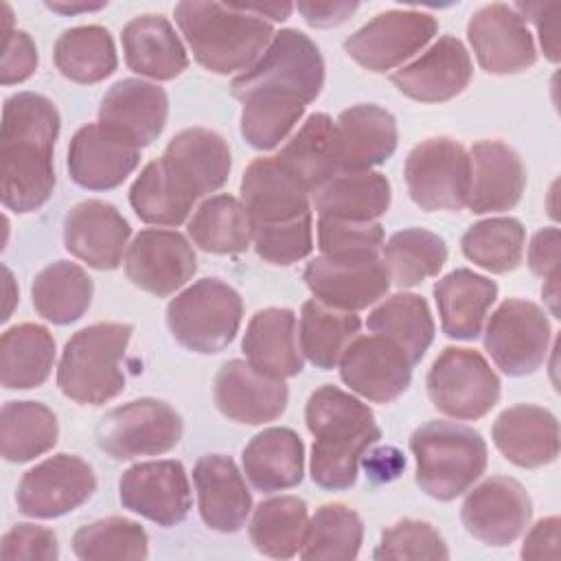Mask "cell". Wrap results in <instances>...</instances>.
<instances>
[{"label":"cell","mask_w":561,"mask_h":561,"mask_svg":"<svg viewBox=\"0 0 561 561\" xmlns=\"http://www.w3.org/2000/svg\"><path fill=\"white\" fill-rule=\"evenodd\" d=\"M59 112L42 94L18 92L4 101L0 129L2 204L13 213L44 206L55 188L53 149Z\"/></svg>","instance_id":"1"},{"label":"cell","mask_w":561,"mask_h":561,"mask_svg":"<svg viewBox=\"0 0 561 561\" xmlns=\"http://www.w3.org/2000/svg\"><path fill=\"white\" fill-rule=\"evenodd\" d=\"M305 421L313 434L311 480L327 491L351 489L362 456L381 438L370 408L337 386H322L311 392Z\"/></svg>","instance_id":"2"},{"label":"cell","mask_w":561,"mask_h":561,"mask_svg":"<svg viewBox=\"0 0 561 561\" xmlns=\"http://www.w3.org/2000/svg\"><path fill=\"white\" fill-rule=\"evenodd\" d=\"M173 15L195 61L215 75L245 72L274 37L245 2H178Z\"/></svg>","instance_id":"3"},{"label":"cell","mask_w":561,"mask_h":561,"mask_svg":"<svg viewBox=\"0 0 561 561\" xmlns=\"http://www.w3.org/2000/svg\"><path fill=\"white\" fill-rule=\"evenodd\" d=\"M134 327L123 322H96L77 331L64 346L57 386L64 397L81 405H101L125 388L121 359L125 357Z\"/></svg>","instance_id":"4"},{"label":"cell","mask_w":561,"mask_h":561,"mask_svg":"<svg viewBox=\"0 0 561 561\" xmlns=\"http://www.w3.org/2000/svg\"><path fill=\"white\" fill-rule=\"evenodd\" d=\"M416 484L430 497L449 502L462 495L486 469V443L467 425L430 421L410 436Z\"/></svg>","instance_id":"5"},{"label":"cell","mask_w":561,"mask_h":561,"mask_svg":"<svg viewBox=\"0 0 561 561\" xmlns=\"http://www.w3.org/2000/svg\"><path fill=\"white\" fill-rule=\"evenodd\" d=\"M322 85L324 61L320 48L302 31L283 28L274 33L263 55L232 79L230 92L234 99L250 92H278L307 105L318 99Z\"/></svg>","instance_id":"6"},{"label":"cell","mask_w":561,"mask_h":561,"mask_svg":"<svg viewBox=\"0 0 561 561\" xmlns=\"http://www.w3.org/2000/svg\"><path fill=\"white\" fill-rule=\"evenodd\" d=\"M243 302L237 289L219 278H202L180 291L167 307L171 335L193 353H219L237 335Z\"/></svg>","instance_id":"7"},{"label":"cell","mask_w":561,"mask_h":561,"mask_svg":"<svg viewBox=\"0 0 561 561\" xmlns=\"http://www.w3.org/2000/svg\"><path fill=\"white\" fill-rule=\"evenodd\" d=\"M427 394L438 412L476 421L497 403L500 377L478 351L447 346L427 373Z\"/></svg>","instance_id":"8"},{"label":"cell","mask_w":561,"mask_h":561,"mask_svg":"<svg viewBox=\"0 0 561 561\" xmlns=\"http://www.w3.org/2000/svg\"><path fill=\"white\" fill-rule=\"evenodd\" d=\"M182 416L160 399H136L110 410L96 425V445L116 460L171 451L182 438Z\"/></svg>","instance_id":"9"},{"label":"cell","mask_w":561,"mask_h":561,"mask_svg":"<svg viewBox=\"0 0 561 561\" xmlns=\"http://www.w3.org/2000/svg\"><path fill=\"white\" fill-rule=\"evenodd\" d=\"M403 175L412 202L427 213L467 206L471 160L454 138L436 136L419 142L405 158Z\"/></svg>","instance_id":"10"},{"label":"cell","mask_w":561,"mask_h":561,"mask_svg":"<svg viewBox=\"0 0 561 561\" xmlns=\"http://www.w3.org/2000/svg\"><path fill=\"white\" fill-rule=\"evenodd\" d=\"M158 164L169 186L193 208L199 197L228 182L232 156L226 138L217 131L188 127L169 140Z\"/></svg>","instance_id":"11"},{"label":"cell","mask_w":561,"mask_h":561,"mask_svg":"<svg viewBox=\"0 0 561 561\" xmlns=\"http://www.w3.org/2000/svg\"><path fill=\"white\" fill-rule=\"evenodd\" d=\"M550 333V322L535 302L508 298L486 322L484 348L502 373L524 377L546 362Z\"/></svg>","instance_id":"12"},{"label":"cell","mask_w":561,"mask_h":561,"mask_svg":"<svg viewBox=\"0 0 561 561\" xmlns=\"http://www.w3.org/2000/svg\"><path fill=\"white\" fill-rule=\"evenodd\" d=\"M436 31V18L425 11L390 9L346 37L344 50L362 68L386 72L425 48Z\"/></svg>","instance_id":"13"},{"label":"cell","mask_w":561,"mask_h":561,"mask_svg":"<svg viewBox=\"0 0 561 561\" xmlns=\"http://www.w3.org/2000/svg\"><path fill=\"white\" fill-rule=\"evenodd\" d=\"M96 478L79 456L57 454L28 469L15 491L18 511L26 517H61L92 497Z\"/></svg>","instance_id":"14"},{"label":"cell","mask_w":561,"mask_h":561,"mask_svg":"<svg viewBox=\"0 0 561 561\" xmlns=\"http://www.w3.org/2000/svg\"><path fill=\"white\" fill-rule=\"evenodd\" d=\"M460 517L471 537L484 546L502 548L526 530L533 517V502L515 478L493 476L469 491Z\"/></svg>","instance_id":"15"},{"label":"cell","mask_w":561,"mask_h":561,"mask_svg":"<svg viewBox=\"0 0 561 561\" xmlns=\"http://www.w3.org/2000/svg\"><path fill=\"white\" fill-rule=\"evenodd\" d=\"M467 39L478 64L491 75H515L537 61L533 33L513 4L478 9L467 24Z\"/></svg>","instance_id":"16"},{"label":"cell","mask_w":561,"mask_h":561,"mask_svg":"<svg viewBox=\"0 0 561 561\" xmlns=\"http://www.w3.org/2000/svg\"><path fill=\"white\" fill-rule=\"evenodd\" d=\"M123 265L136 287L153 296H171L193 278L197 259L180 232L147 228L127 245Z\"/></svg>","instance_id":"17"},{"label":"cell","mask_w":561,"mask_h":561,"mask_svg":"<svg viewBox=\"0 0 561 561\" xmlns=\"http://www.w3.org/2000/svg\"><path fill=\"white\" fill-rule=\"evenodd\" d=\"M412 362L383 335H357L340 359L342 381L373 403L401 397L412 379Z\"/></svg>","instance_id":"18"},{"label":"cell","mask_w":561,"mask_h":561,"mask_svg":"<svg viewBox=\"0 0 561 561\" xmlns=\"http://www.w3.org/2000/svg\"><path fill=\"white\" fill-rule=\"evenodd\" d=\"M121 504L158 526H175L191 511V484L182 462L151 460L129 467L118 482Z\"/></svg>","instance_id":"19"},{"label":"cell","mask_w":561,"mask_h":561,"mask_svg":"<svg viewBox=\"0 0 561 561\" xmlns=\"http://www.w3.org/2000/svg\"><path fill=\"white\" fill-rule=\"evenodd\" d=\"M169 114L167 92L142 79L114 83L99 105V125L127 145L142 149L164 129Z\"/></svg>","instance_id":"20"},{"label":"cell","mask_w":561,"mask_h":561,"mask_svg":"<svg viewBox=\"0 0 561 561\" xmlns=\"http://www.w3.org/2000/svg\"><path fill=\"white\" fill-rule=\"evenodd\" d=\"M305 283L309 291L327 307L340 311H359L386 296L390 276L383 261H337L316 256L305 267Z\"/></svg>","instance_id":"21"},{"label":"cell","mask_w":561,"mask_h":561,"mask_svg":"<svg viewBox=\"0 0 561 561\" xmlns=\"http://www.w3.org/2000/svg\"><path fill=\"white\" fill-rule=\"evenodd\" d=\"M131 228L107 202L75 204L64 219L66 250L94 270H116L127 252Z\"/></svg>","instance_id":"22"},{"label":"cell","mask_w":561,"mask_h":561,"mask_svg":"<svg viewBox=\"0 0 561 561\" xmlns=\"http://www.w3.org/2000/svg\"><path fill=\"white\" fill-rule=\"evenodd\" d=\"M285 379L259 373L248 359L226 362L215 377V403L237 423L261 425L278 419L287 408Z\"/></svg>","instance_id":"23"},{"label":"cell","mask_w":561,"mask_h":561,"mask_svg":"<svg viewBox=\"0 0 561 561\" xmlns=\"http://www.w3.org/2000/svg\"><path fill=\"white\" fill-rule=\"evenodd\" d=\"M471 77L473 64L465 44L458 37L445 35L419 59L399 68L392 75V83L414 101L443 103L465 92Z\"/></svg>","instance_id":"24"},{"label":"cell","mask_w":561,"mask_h":561,"mask_svg":"<svg viewBox=\"0 0 561 561\" xmlns=\"http://www.w3.org/2000/svg\"><path fill=\"white\" fill-rule=\"evenodd\" d=\"M202 522L217 533H237L252 511V495L234 460L224 454L202 456L193 467Z\"/></svg>","instance_id":"25"},{"label":"cell","mask_w":561,"mask_h":561,"mask_svg":"<svg viewBox=\"0 0 561 561\" xmlns=\"http://www.w3.org/2000/svg\"><path fill=\"white\" fill-rule=\"evenodd\" d=\"M471 182L467 208L476 215L517 206L526 188V167L515 149L500 140H480L469 151Z\"/></svg>","instance_id":"26"},{"label":"cell","mask_w":561,"mask_h":561,"mask_svg":"<svg viewBox=\"0 0 561 561\" xmlns=\"http://www.w3.org/2000/svg\"><path fill=\"white\" fill-rule=\"evenodd\" d=\"M309 191L272 156L256 158L241 178V204L252 224H287L311 215Z\"/></svg>","instance_id":"27"},{"label":"cell","mask_w":561,"mask_h":561,"mask_svg":"<svg viewBox=\"0 0 561 561\" xmlns=\"http://www.w3.org/2000/svg\"><path fill=\"white\" fill-rule=\"evenodd\" d=\"M140 149L110 134L99 123L83 125L68 147V173L88 191H110L138 167Z\"/></svg>","instance_id":"28"},{"label":"cell","mask_w":561,"mask_h":561,"mask_svg":"<svg viewBox=\"0 0 561 561\" xmlns=\"http://www.w3.org/2000/svg\"><path fill=\"white\" fill-rule=\"evenodd\" d=\"M335 138L340 173L370 171L397 151L399 131L388 110L375 103H359L340 112Z\"/></svg>","instance_id":"29"},{"label":"cell","mask_w":561,"mask_h":561,"mask_svg":"<svg viewBox=\"0 0 561 561\" xmlns=\"http://www.w3.org/2000/svg\"><path fill=\"white\" fill-rule=\"evenodd\" d=\"M493 443L513 465L537 469L559 456V421L546 408L519 403L495 419Z\"/></svg>","instance_id":"30"},{"label":"cell","mask_w":561,"mask_h":561,"mask_svg":"<svg viewBox=\"0 0 561 561\" xmlns=\"http://www.w3.org/2000/svg\"><path fill=\"white\" fill-rule=\"evenodd\" d=\"M243 353L250 366L270 377H294L302 370L296 313L285 307L256 311L243 335Z\"/></svg>","instance_id":"31"},{"label":"cell","mask_w":561,"mask_h":561,"mask_svg":"<svg viewBox=\"0 0 561 561\" xmlns=\"http://www.w3.org/2000/svg\"><path fill=\"white\" fill-rule=\"evenodd\" d=\"M434 298L443 333L454 340H476L497 298V285L473 270L458 267L436 280Z\"/></svg>","instance_id":"32"},{"label":"cell","mask_w":561,"mask_h":561,"mask_svg":"<svg viewBox=\"0 0 561 561\" xmlns=\"http://www.w3.org/2000/svg\"><path fill=\"white\" fill-rule=\"evenodd\" d=\"M123 53L129 70L156 79L169 81L182 75L188 66V55L164 15H138L125 24Z\"/></svg>","instance_id":"33"},{"label":"cell","mask_w":561,"mask_h":561,"mask_svg":"<svg viewBox=\"0 0 561 561\" xmlns=\"http://www.w3.org/2000/svg\"><path fill=\"white\" fill-rule=\"evenodd\" d=\"M243 471L261 493L285 491L300 484L305 473V445L289 427L259 432L243 447Z\"/></svg>","instance_id":"34"},{"label":"cell","mask_w":561,"mask_h":561,"mask_svg":"<svg viewBox=\"0 0 561 561\" xmlns=\"http://www.w3.org/2000/svg\"><path fill=\"white\" fill-rule=\"evenodd\" d=\"M311 195L340 173L335 123L329 114H311L274 156Z\"/></svg>","instance_id":"35"},{"label":"cell","mask_w":561,"mask_h":561,"mask_svg":"<svg viewBox=\"0 0 561 561\" xmlns=\"http://www.w3.org/2000/svg\"><path fill=\"white\" fill-rule=\"evenodd\" d=\"M390 182L377 171H346L313 193L318 217L375 221L390 208Z\"/></svg>","instance_id":"36"},{"label":"cell","mask_w":561,"mask_h":561,"mask_svg":"<svg viewBox=\"0 0 561 561\" xmlns=\"http://www.w3.org/2000/svg\"><path fill=\"white\" fill-rule=\"evenodd\" d=\"M55 364V340L42 324L22 322L2 333L0 381L7 390L42 386Z\"/></svg>","instance_id":"37"},{"label":"cell","mask_w":561,"mask_h":561,"mask_svg":"<svg viewBox=\"0 0 561 561\" xmlns=\"http://www.w3.org/2000/svg\"><path fill=\"white\" fill-rule=\"evenodd\" d=\"M362 320L355 311H340L322 305L320 300H307L300 309L298 342L302 355L322 370H331L340 364L346 346L357 337Z\"/></svg>","instance_id":"38"},{"label":"cell","mask_w":561,"mask_h":561,"mask_svg":"<svg viewBox=\"0 0 561 561\" xmlns=\"http://www.w3.org/2000/svg\"><path fill=\"white\" fill-rule=\"evenodd\" d=\"M188 237L213 254H239L252 243V219L232 195H210L188 219Z\"/></svg>","instance_id":"39"},{"label":"cell","mask_w":561,"mask_h":561,"mask_svg":"<svg viewBox=\"0 0 561 561\" xmlns=\"http://www.w3.org/2000/svg\"><path fill=\"white\" fill-rule=\"evenodd\" d=\"M35 311L53 324L77 322L92 302V278L70 261L46 265L31 285Z\"/></svg>","instance_id":"40"},{"label":"cell","mask_w":561,"mask_h":561,"mask_svg":"<svg viewBox=\"0 0 561 561\" xmlns=\"http://www.w3.org/2000/svg\"><path fill=\"white\" fill-rule=\"evenodd\" d=\"M368 329L394 342L412 364H419L434 340V320L425 298L394 294L379 302L366 320Z\"/></svg>","instance_id":"41"},{"label":"cell","mask_w":561,"mask_h":561,"mask_svg":"<svg viewBox=\"0 0 561 561\" xmlns=\"http://www.w3.org/2000/svg\"><path fill=\"white\" fill-rule=\"evenodd\" d=\"M55 66L75 83H99L116 70V48L107 28L99 24L66 28L55 42Z\"/></svg>","instance_id":"42"},{"label":"cell","mask_w":561,"mask_h":561,"mask_svg":"<svg viewBox=\"0 0 561 561\" xmlns=\"http://www.w3.org/2000/svg\"><path fill=\"white\" fill-rule=\"evenodd\" d=\"M57 416L37 401H9L0 412V451L9 462H28L57 443Z\"/></svg>","instance_id":"43"},{"label":"cell","mask_w":561,"mask_h":561,"mask_svg":"<svg viewBox=\"0 0 561 561\" xmlns=\"http://www.w3.org/2000/svg\"><path fill=\"white\" fill-rule=\"evenodd\" d=\"M307 504L296 495H280L261 502L250 519V541L272 559L298 554L307 528Z\"/></svg>","instance_id":"44"},{"label":"cell","mask_w":561,"mask_h":561,"mask_svg":"<svg viewBox=\"0 0 561 561\" xmlns=\"http://www.w3.org/2000/svg\"><path fill=\"white\" fill-rule=\"evenodd\" d=\"M362 517L344 504H324L307 522L298 554L307 561H348L359 554Z\"/></svg>","instance_id":"45"},{"label":"cell","mask_w":561,"mask_h":561,"mask_svg":"<svg viewBox=\"0 0 561 561\" xmlns=\"http://www.w3.org/2000/svg\"><path fill=\"white\" fill-rule=\"evenodd\" d=\"M383 265L397 287H414L436 276L447 261L445 241L423 228L394 232L381 248Z\"/></svg>","instance_id":"46"},{"label":"cell","mask_w":561,"mask_h":561,"mask_svg":"<svg viewBox=\"0 0 561 561\" xmlns=\"http://www.w3.org/2000/svg\"><path fill=\"white\" fill-rule=\"evenodd\" d=\"M526 230L515 217H489L462 234V254L491 274H506L524 259Z\"/></svg>","instance_id":"47"},{"label":"cell","mask_w":561,"mask_h":561,"mask_svg":"<svg viewBox=\"0 0 561 561\" xmlns=\"http://www.w3.org/2000/svg\"><path fill=\"white\" fill-rule=\"evenodd\" d=\"M241 136L259 151H270L289 136L305 114V103L278 92H250L239 99Z\"/></svg>","instance_id":"48"},{"label":"cell","mask_w":561,"mask_h":561,"mask_svg":"<svg viewBox=\"0 0 561 561\" xmlns=\"http://www.w3.org/2000/svg\"><path fill=\"white\" fill-rule=\"evenodd\" d=\"M72 552L81 561L147 559L149 537L134 519L107 517L81 526L72 535Z\"/></svg>","instance_id":"49"},{"label":"cell","mask_w":561,"mask_h":561,"mask_svg":"<svg viewBox=\"0 0 561 561\" xmlns=\"http://www.w3.org/2000/svg\"><path fill=\"white\" fill-rule=\"evenodd\" d=\"M318 248L322 256L337 261L377 259L383 248V228L377 221L318 217Z\"/></svg>","instance_id":"50"},{"label":"cell","mask_w":561,"mask_h":561,"mask_svg":"<svg viewBox=\"0 0 561 561\" xmlns=\"http://www.w3.org/2000/svg\"><path fill=\"white\" fill-rule=\"evenodd\" d=\"M129 204L142 221L156 226H180L191 213V206L164 180L158 160L149 162L134 180Z\"/></svg>","instance_id":"51"},{"label":"cell","mask_w":561,"mask_h":561,"mask_svg":"<svg viewBox=\"0 0 561 561\" xmlns=\"http://www.w3.org/2000/svg\"><path fill=\"white\" fill-rule=\"evenodd\" d=\"M373 557L386 559H449V550L438 530L419 519H401L381 533Z\"/></svg>","instance_id":"52"},{"label":"cell","mask_w":561,"mask_h":561,"mask_svg":"<svg viewBox=\"0 0 561 561\" xmlns=\"http://www.w3.org/2000/svg\"><path fill=\"white\" fill-rule=\"evenodd\" d=\"M252 243L256 254L274 265H291L302 261L313 250L311 215L300 219L265 226L252 224Z\"/></svg>","instance_id":"53"},{"label":"cell","mask_w":561,"mask_h":561,"mask_svg":"<svg viewBox=\"0 0 561 561\" xmlns=\"http://www.w3.org/2000/svg\"><path fill=\"white\" fill-rule=\"evenodd\" d=\"M0 557L7 561H55L59 557L57 535L35 524H15L0 543Z\"/></svg>","instance_id":"54"},{"label":"cell","mask_w":561,"mask_h":561,"mask_svg":"<svg viewBox=\"0 0 561 561\" xmlns=\"http://www.w3.org/2000/svg\"><path fill=\"white\" fill-rule=\"evenodd\" d=\"M37 68V46L26 31L4 33V53L0 64L2 85L26 81Z\"/></svg>","instance_id":"55"},{"label":"cell","mask_w":561,"mask_h":561,"mask_svg":"<svg viewBox=\"0 0 561 561\" xmlns=\"http://www.w3.org/2000/svg\"><path fill=\"white\" fill-rule=\"evenodd\" d=\"M513 9L524 20H530L535 24L543 55L552 64H557L561 57V46H559L561 4L559 2H517V4H513Z\"/></svg>","instance_id":"56"},{"label":"cell","mask_w":561,"mask_h":561,"mask_svg":"<svg viewBox=\"0 0 561 561\" xmlns=\"http://www.w3.org/2000/svg\"><path fill=\"white\" fill-rule=\"evenodd\" d=\"M559 228L548 226L541 228L530 245H528V267L539 278H550L552 274H559Z\"/></svg>","instance_id":"57"},{"label":"cell","mask_w":561,"mask_h":561,"mask_svg":"<svg viewBox=\"0 0 561 561\" xmlns=\"http://www.w3.org/2000/svg\"><path fill=\"white\" fill-rule=\"evenodd\" d=\"M559 528H561V519L557 515L539 519L524 539V546L519 552L522 559L557 561L559 559Z\"/></svg>","instance_id":"58"},{"label":"cell","mask_w":561,"mask_h":561,"mask_svg":"<svg viewBox=\"0 0 561 561\" xmlns=\"http://www.w3.org/2000/svg\"><path fill=\"white\" fill-rule=\"evenodd\" d=\"M296 9L309 26L331 28L346 22L359 9V2H298Z\"/></svg>","instance_id":"59"},{"label":"cell","mask_w":561,"mask_h":561,"mask_svg":"<svg viewBox=\"0 0 561 561\" xmlns=\"http://www.w3.org/2000/svg\"><path fill=\"white\" fill-rule=\"evenodd\" d=\"M245 7H248L252 13L265 18L267 22H270V20L283 22V20L289 18V13H291V9H294V4H289V2H245Z\"/></svg>","instance_id":"60"},{"label":"cell","mask_w":561,"mask_h":561,"mask_svg":"<svg viewBox=\"0 0 561 561\" xmlns=\"http://www.w3.org/2000/svg\"><path fill=\"white\" fill-rule=\"evenodd\" d=\"M105 4L107 2H96V4H90V2H46V7L50 11H57V13H64V15H72V13H81V11H99Z\"/></svg>","instance_id":"61"},{"label":"cell","mask_w":561,"mask_h":561,"mask_svg":"<svg viewBox=\"0 0 561 561\" xmlns=\"http://www.w3.org/2000/svg\"><path fill=\"white\" fill-rule=\"evenodd\" d=\"M541 294H543V300H546L550 313L554 318H559V274H552L550 278L543 280Z\"/></svg>","instance_id":"62"},{"label":"cell","mask_w":561,"mask_h":561,"mask_svg":"<svg viewBox=\"0 0 561 561\" xmlns=\"http://www.w3.org/2000/svg\"><path fill=\"white\" fill-rule=\"evenodd\" d=\"M2 270H4V289H7V309H4L2 320H9V316H11V311H13V305H15V300H18V294L11 291V287H13V276H11L9 267H2Z\"/></svg>","instance_id":"63"}]
</instances>
